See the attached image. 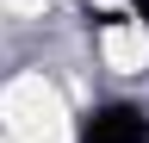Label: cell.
Here are the masks:
<instances>
[{
    "label": "cell",
    "mask_w": 149,
    "mask_h": 143,
    "mask_svg": "<svg viewBox=\"0 0 149 143\" xmlns=\"http://www.w3.org/2000/svg\"><path fill=\"white\" fill-rule=\"evenodd\" d=\"M74 143H149V112L137 100H100L81 112Z\"/></svg>",
    "instance_id": "1"
},
{
    "label": "cell",
    "mask_w": 149,
    "mask_h": 143,
    "mask_svg": "<svg viewBox=\"0 0 149 143\" xmlns=\"http://www.w3.org/2000/svg\"><path fill=\"white\" fill-rule=\"evenodd\" d=\"M130 6H137V19H143V31H149V0H130Z\"/></svg>",
    "instance_id": "2"
}]
</instances>
